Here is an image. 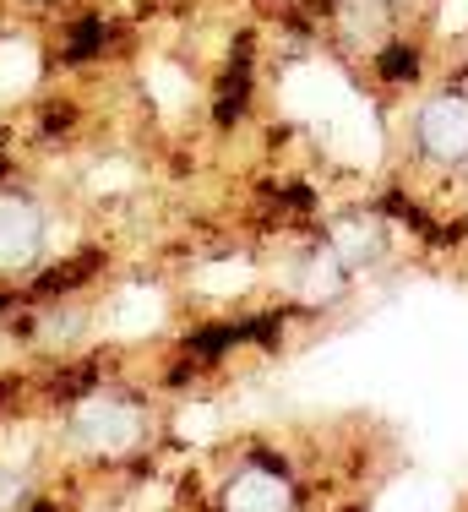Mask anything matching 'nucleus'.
I'll return each mask as SVG.
<instances>
[{
  "label": "nucleus",
  "mask_w": 468,
  "mask_h": 512,
  "mask_svg": "<svg viewBox=\"0 0 468 512\" xmlns=\"http://www.w3.org/2000/svg\"><path fill=\"white\" fill-rule=\"evenodd\" d=\"M403 137H409L414 158H425V164H441V169L468 164V93L447 88V93L420 99Z\"/></svg>",
  "instance_id": "f257e3e1"
},
{
  "label": "nucleus",
  "mask_w": 468,
  "mask_h": 512,
  "mask_svg": "<svg viewBox=\"0 0 468 512\" xmlns=\"http://www.w3.org/2000/svg\"><path fill=\"white\" fill-rule=\"evenodd\" d=\"M49 251V213L28 191H0V273H33Z\"/></svg>",
  "instance_id": "f03ea898"
},
{
  "label": "nucleus",
  "mask_w": 468,
  "mask_h": 512,
  "mask_svg": "<svg viewBox=\"0 0 468 512\" xmlns=\"http://www.w3.org/2000/svg\"><path fill=\"white\" fill-rule=\"evenodd\" d=\"M71 436H77L88 453H104V458H126L142 447L147 436V414L137 404H126V398H93L88 409L77 414V425H71Z\"/></svg>",
  "instance_id": "7ed1b4c3"
},
{
  "label": "nucleus",
  "mask_w": 468,
  "mask_h": 512,
  "mask_svg": "<svg viewBox=\"0 0 468 512\" xmlns=\"http://www.w3.org/2000/svg\"><path fill=\"white\" fill-rule=\"evenodd\" d=\"M224 507L229 512H283L289 507V491H283L278 474H240V480H229L224 491Z\"/></svg>",
  "instance_id": "20e7f679"
},
{
  "label": "nucleus",
  "mask_w": 468,
  "mask_h": 512,
  "mask_svg": "<svg viewBox=\"0 0 468 512\" xmlns=\"http://www.w3.org/2000/svg\"><path fill=\"white\" fill-rule=\"evenodd\" d=\"M376 71L387 82H409L414 71H420V50H414V44H387V50L376 55Z\"/></svg>",
  "instance_id": "39448f33"
},
{
  "label": "nucleus",
  "mask_w": 468,
  "mask_h": 512,
  "mask_svg": "<svg viewBox=\"0 0 468 512\" xmlns=\"http://www.w3.org/2000/svg\"><path fill=\"white\" fill-rule=\"evenodd\" d=\"M98 44H104V22H82V28L71 33V50H66V55H71V60H88Z\"/></svg>",
  "instance_id": "423d86ee"
},
{
  "label": "nucleus",
  "mask_w": 468,
  "mask_h": 512,
  "mask_svg": "<svg viewBox=\"0 0 468 512\" xmlns=\"http://www.w3.org/2000/svg\"><path fill=\"white\" fill-rule=\"evenodd\" d=\"M392 6H403V0H392Z\"/></svg>",
  "instance_id": "0eeeda50"
}]
</instances>
